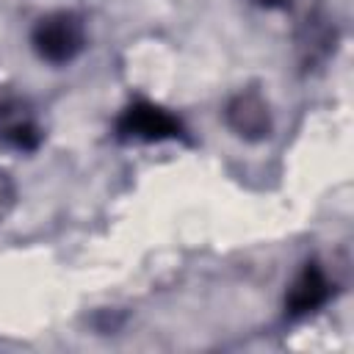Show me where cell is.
I'll list each match as a JSON object with an SVG mask.
<instances>
[{
  "instance_id": "obj_5",
  "label": "cell",
  "mask_w": 354,
  "mask_h": 354,
  "mask_svg": "<svg viewBox=\"0 0 354 354\" xmlns=\"http://www.w3.org/2000/svg\"><path fill=\"white\" fill-rule=\"evenodd\" d=\"M329 296H332V282H329L326 271L318 263H307L285 296V313H288V318L310 315L318 307H324L329 301Z\"/></svg>"
},
{
  "instance_id": "obj_1",
  "label": "cell",
  "mask_w": 354,
  "mask_h": 354,
  "mask_svg": "<svg viewBox=\"0 0 354 354\" xmlns=\"http://www.w3.org/2000/svg\"><path fill=\"white\" fill-rule=\"evenodd\" d=\"M86 22L77 11H50L36 19L30 30V47L33 53L47 64H69L86 50Z\"/></svg>"
},
{
  "instance_id": "obj_3",
  "label": "cell",
  "mask_w": 354,
  "mask_h": 354,
  "mask_svg": "<svg viewBox=\"0 0 354 354\" xmlns=\"http://www.w3.org/2000/svg\"><path fill=\"white\" fill-rule=\"evenodd\" d=\"M41 138L44 133L33 108L14 94H0V144L14 152H33Z\"/></svg>"
},
{
  "instance_id": "obj_4",
  "label": "cell",
  "mask_w": 354,
  "mask_h": 354,
  "mask_svg": "<svg viewBox=\"0 0 354 354\" xmlns=\"http://www.w3.org/2000/svg\"><path fill=\"white\" fill-rule=\"evenodd\" d=\"M227 124L246 141H260L271 133V111L266 97L257 88H243L238 91L227 108H224Z\"/></svg>"
},
{
  "instance_id": "obj_2",
  "label": "cell",
  "mask_w": 354,
  "mask_h": 354,
  "mask_svg": "<svg viewBox=\"0 0 354 354\" xmlns=\"http://www.w3.org/2000/svg\"><path fill=\"white\" fill-rule=\"evenodd\" d=\"M183 122L169 113L166 108L147 102V100H136L130 102L119 119H116V136L122 141H171V138H183Z\"/></svg>"
},
{
  "instance_id": "obj_7",
  "label": "cell",
  "mask_w": 354,
  "mask_h": 354,
  "mask_svg": "<svg viewBox=\"0 0 354 354\" xmlns=\"http://www.w3.org/2000/svg\"><path fill=\"white\" fill-rule=\"evenodd\" d=\"M254 6H260V8H285L290 0H252Z\"/></svg>"
},
{
  "instance_id": "obj_6",
  "label": "cell",
  "mask_w": 354,
  "mask_h": 354,
  "mask_svg": "<svg viewBox=\"0 0 354 354\" xmlns=\"http://www.w3.org/2000/svg\"><path fill=\"white\" fill-rule=\"evenodd\" d=\"M14 205V185L8 180L6 171H0V218L8 213V207Z\"/></svg>"
}]
</instances>
